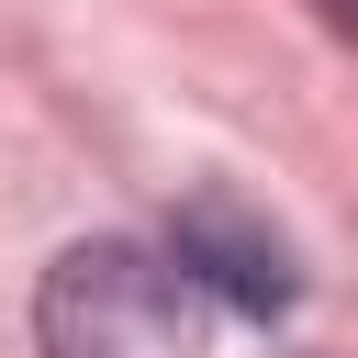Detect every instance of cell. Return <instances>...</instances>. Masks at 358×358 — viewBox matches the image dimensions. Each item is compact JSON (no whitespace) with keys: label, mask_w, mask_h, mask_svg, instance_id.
Listing matches in <instances>:
<instances>
[{"label":"cell","mask_w":358,"mask_h":358,"mask_svg":"<svg viewBox=\"0 0 358 358\" xmlns=\"http://www.w3.org/2000/svg\"><path fill=\"white\" fill-rule=\"evenodd\" d=\"M34 347L45 358H201V291L134 246V235H90L45 268L34 291Z\"/></svg>","instance_id":"6da1fadb"},{"label":"cell","mask_w":358,"mask_h":358,"mask_svg":"<svg viewBox=\"0 0 358 358\" xmlns=\"http://www.w3.org/2000/svg\"><path fill=\"white\" fill-rule=\"evenodd\" d=\"M168 268L190 280V291H213V302H235V313H291V291H302V268H291V246H280V224L257 213V201H235V190H190L179 213H168Z\"/></svg>","instance_id":"7a4b0ae2"},{"label":"cell","mask_w":358,"mask_h":358,"mask_svg":"<svg viewBox=\"0 0 358 358\" xmlns=\"http://www.w3.org/2000/svg\"><path fill=\"white\" fill-rule=\"evenodd\" d=\"M324 22H336V34H358V0H324Z\"/></svg>","instance_id":"3957f363"}]
</instances>
